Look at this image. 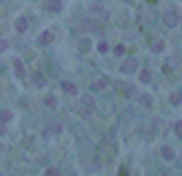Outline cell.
Returning a JSON list of instances; mask_svg holds the SVG:
<instances>
[{"label":"cell","instance_id":"7a4b0ae2","mask_svg":"<svg viewBox=\"0 0 182 176\" xmlns=\"http://www.w3.org/2000/svg\"><path fill=\"white\" fill-rule=\"evenodd\" d=\"M124 69H136V60H133V63H127V65H124Z\"/></svg>","mask_w":182,"mask_h":176},{"label":"cell","instance_id":"6da1fadb","mask_svg":"<svg viewBox=\"0 0 182 176\" xmlns=\"http://www.w3.org/2000/svg\"><path fill=\"white\" fill-rule=\"evenodd\" d=\"M164 22H167V25H175V16H173V14H171V16L167 14V16H164Z\"/></svg>","mask_w":182,"mask_h":176}]
</instances>
